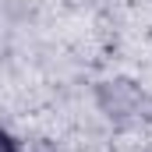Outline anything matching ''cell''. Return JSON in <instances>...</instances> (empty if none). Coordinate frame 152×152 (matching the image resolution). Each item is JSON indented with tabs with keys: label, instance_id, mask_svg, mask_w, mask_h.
I'll list each match as a JSON object with an SVG mask.
<instances>
[{
	"label": "cell",
	"instance_id": "cell-1",
	"mask_svg": "<svg viewBox=\"0 0 152 152\" xmlns=\"http://www.w3.org/2000/svg\"><path fill=\"white\" fill-rule=\"evenodd\" d=\"M99 103L110 117H131L142 110V92L127 81H110L99 88Z\"/></svg>",
	"mask_w": 152,
	"mask_h": 152
},
{
	"label": "cell",
	"instance_id": "cell-2",
	"mask_svg": "<svg viewBox=\"0 0 152 152\" xmlns=\"http://www.w3.org/2000/svg\"><path fill=\"white\" fill-rule=\"evenodd\" d=\"M0 152H21V149H18V142H14L4 127H0Z\"/></svg>",
	"mask_w": 152,
	"mask_h": 152
}]
</instances>
